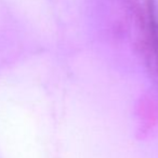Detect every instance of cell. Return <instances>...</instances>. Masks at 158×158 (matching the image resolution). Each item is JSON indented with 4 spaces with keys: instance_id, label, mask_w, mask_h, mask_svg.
I'll return each instance as SVG.
<instances>
[{
    "instance_id": "cell-1",
    "label": "cell",
    "mask_w": 158,
    "mask_h": 158,
    "mask_svg": "<svg viewBox=\"0 0 158 158\" xmlns=\"http://www.w3.org/2000/svg\"><path fill=\"white\" fill-rule=\"evenodd\" d=\"M143 23L148 50L158 67V6L153 0L146 2Z\"/></svg>"
}]
</instances>
